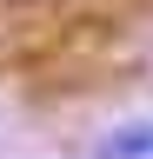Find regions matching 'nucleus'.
Instances as JSON below:
<instances>
[{
	"label": "nucleus",
	"instance_id": "f257e3e1",
	"mask_svg": "<svg viewBox=\"0 0 153 159\" xmlns=\"http://www.w3.org/2000/svg\"><path fill=\"white\" fill-rule=\"evenodd\" d=\"M93 159H153V119H127V126H113Z\"/></svg>",
	"mask_w": 153,
	"mask_h": 159
}]
</instances>
